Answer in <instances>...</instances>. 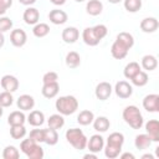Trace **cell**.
Instances as JSON below:
<instances>
[{
	"mask_svg": "<svg viewBox=\"0 0 159 159\" xmlns=\"http://www.w3.org/2000/svg\"><path fill=\"white\" fill-rule=\"evenodd\" d=\"M124 143V135L119 132H113L107 138V143L103 147L104 155L109 159H116L119 157L122 152V147Z\"/></svg>",
	"mask_w": 159,
	"mask_h": 159,
	"instance_id": "6da1fadb",
	"label": "cell"
},
{
	"mask_svg": "<svg viewBox=\"0 0 159 159\" xmlns=\"http://www.w3.org/2000/svg\"><path fill=\"white\" fill-rule=\"evenodd\" d=\"M55 107L62 116H71L78 109V101L75 96H61L56 99Z\"/></svg>",
	"mask_w": 159,
	"mask_h": 159,
	"instance_id": "7a4b0ae2",
	"label": "cell"
},
{
	"mask_svg": "<svg viewBox=\"0 0 159 159\" xmlns=\"http://www.w3.org/2000/svg\"><path fill=\"white\" fill-rule=\"evenodd\" d=\"M122 117L124 119V122L132 127L133 129H140L144 120H143V116L139 111V108L137 106H127L124 109H123V113H122Z\"/></svg>",
	"mask_w": 159,
	"mask_h": 159,
	"instance_id": "3957f363",
	"label": "cell"
},
{
	"mask_svg": "<svg viewBox=\"0 0 159 159\" xmlns=\"http://www.w3.org/2000/svg\"><path fill=\"white\" fill-rule=\"evenodd\" d=\"M66 140L77 150H83L87 147V137L80 128H70L65 133Z\"/></svg>",
	"mask_w": 159,
	"mask_h": 159,
	"instance_id": "277c9868",
	"label": "cell"
},
{
	"mask_svg": "<svg viewBox=\"0 0 159 159\" xmlns=\"http://www.w3.org/2000/svg\"><path fill=\"white\" fill-rule=\"evenodd\" d=\"M20 149L29 159H42L45 155L42 147L30 138L24 139L20 143Z\"/></svg>",
	"mask_w": 159,
	"mask_h": 159,
	"instance_id": "5b68a950",
	"label": "cell"
},
{
	"mask_svg": "<svg viewBox=\"0 0 159 159\" xmlns=\"http://www.w3.org/2000/svg\"><path fill=\"white\" fill-rule=\"evenodd\" d=\"M114 92L119 98H129L133 94V87L127 81H118L114 86Z\"/></svg>",
	"mask_w": 159,
	"mask_h": 159,
	"instance_id": "8992f818",
	"label": "cell"
},
{
	"mask_svg": "<svg viewBox=\"0 0 159 159\" xmlns=\"http://www.w3.org/2000/svg\"><path fill=\"white\" fill-rule=\"evenodd\" d=\"M143 107L145 111H148L150 113L158 112L159 111V94H157V93L147 94L143 98Z\"/></svg>",
	"mask_w": 159,
	"mask_h": 159,
	"instance_id": "52a82bcc",
	"label": "cell"
},
{
	"mask_svg": "<svg viewBox=\"0 0 159 159\" xmlns=\"http://www.w3.org/2000/svg\"><path fill=\"white\" fill-rule=\"evenodd\" d=\"M112 91H113V88H112L111 83L104 81V82H99V83L96 86L94 94H96V97H97L99 101H106V99H108V98L111 97Z\"/></svg>",
	"mask_w": 159,
	"mask_h": 159,
	"instance_id": "ba28073f",
	"label": "cell"
},
{
	"mask_svg": "<svg viewBox=\"0 0 159 159\" xmlns=\"http://www.w3.org/2000/svg\"><path fill=\"white\" fill-rule=\"evenodd\" d=\"M0 86L2 87L4 91L12 93V92L17 91V88H19V80L12 75H5L0 80Z\"/></svg>",
	"mask_w": 159,
	"mask_h": 159,
	"instance_id": "9c48e42d",
	"label": "cell"
},
{
	"mask_svg": "<svg viewBox=\"0 0 159 159\" xmlns=\"http://www.w3.org/2000/svg\"><path fill=\"white\" fill-rule=\"evenodd\" d=\"M104 147V139L101 134H93L89 139H87V148L92 153H99Z\"/></svg>",
	"mask_w": 159,
	"mask_h": 159,
	"instance_id": "30bf717a",
	"label": "cell"
},
{
	"mask_svg": "<svg viewBox=\"0 0 159 159\" xmlns=\"http://www.w3.org/2000/svg\"><path fill=\"white\" fill-rule=\"evenodd\" d=\"M27 41V35L21 29H15L10 34V42L15 47H22Z\"/></svg>",
	"mask_w": 159,
	"mask_h": 159,
	"instance_id": "8fae6325",
	"label": "cell"
},
{
	"mask_svg": "<svg viewBox=\"0 0 159 159\" xmlns=\"http://www.w3.org/2000/svg\"><path fill=\"white\" fill-rule=\"evenodd\" d=\"M61 37H62L63 42H66V43H75L80 37V31L75 26H68L62 30Z\"/></svg>",
	"mask_w": 159,
	"mask_h": 159,
	"instance_id": "7c38bea8",
	"label": "cell"
},
{
	"mask_svg": "<svg viewBox=\"0 0 159 159\" xmlns=\"http://www.w3.org/2000/svg\"><path fill=\"white\" fill-rule=\"evenodd\" d=\"M140 30L145 34H152V32H155L159 27V22L157 20V17H144L140 24Z\"/></svg>",
	"mask_w": 159,
	"mask_h": 159,
	"instance_id": "4fadbf2b",
	"label": "cell"
},
{
	"mask_svg": "<svg viewBox=\"0 0 159 159\" xmlns=\"http://www.w3.org/2000/svg\"><path fill=\"white\" fill-rule=\"evenodd\" d=\"M128 51H129V48L117 40L111 46V53L116 60H123L128 55Z\"/></svg>",
	"mask_w": 159,
	"mask_h": 159,
	"instance_id": "5bb4252c",
	"label": "cell"
},
{
	"mask_svg": "<svg viewBox=\"0 0 159 159\" xmlns=\"http://www.w3.org/2000/svg\"><path fill=\"white\" fill-rule=\"evenodd\" d=\"M22 19H24L25 24H27V25H36L39 22V20H40V11L36 7L29 6L24 11Z\"/></svg>",
	"mask_w": 159,
	"mask_h": 159,
	"instance_id": "9a60e30c",
	"label": "cell"
},
{
	"mask_svg": "<svg viewBox=\"0 0 159 159\" xmlns=\"http://www.w3.org/2000/svg\"><path fill=\"white\" fill-rule=\"evenodd\" d=\"M48 19L53 25H63L68 20V16L63 10L53 9L48 12Z\"/></svg>",
	"mask_w": 159,
	"mask_h": 159,
	"instance_id": "2e32d148",
	"label": "cell"
},
{
	"mask_svg": "<svg viewBox=\"0 0 159 159\" xmlns=\"http://www.w3.org/2000/svg\"><path fill=\"white\" fill-rule=\"evenodd\" d=\"M58 91H60L58 82H50V83H43L41 93L45 98L51 99V98H55L58 94Z\"/></svg>",
	"mask_w": 159,
	"mask_h": 159,
	"instance_id": "e0dca14e",
	"label": "cell"
},
{
	"mask_svg": "<svg viewBox=\"0 0 159 159\" xmlns=\"http://www.w3.org/2000/svg\"><path fill=\"white\" fill-rule=\"evenodd\" d=\"M147 134L153 142H159V122L157 119H150L145 123Z\"/></svg>",
	"mask_w": 159,
	"mask_h": 159,
	"instance_id": "ac0fdd59",
	"label": "cell"
},
{
	"mask_svg": "<svg viewBox=\"0 0 159 159\" xmlns=\"http://www.w3.org/2000/svg\"><path fill=\"white\" fill-rule=\"evenodd\" d=\"M16 104H17V108L21 109L22 112H24V111H30V109H32L34 106H35V99H34V97L30 96V94H21V96L17 98Z\"/></svg>",
	"mask_w": 159,
	"mask_h": 159,
	"instance_id": "d6986e66",
	"label": "cell"
},
{
	"mask_svg": "<svg viewBox=\"0 0 159 159\" xmlns=\"http://www.w3.org/2000/svg\"><path fill=\"white\" fill-rule=\"evenodd\" d=\"M82 40L86 45L88 46H97L101 40L96 36V34L93 32V29L92 27H86L83 31H82Z\"/></svg>",
	"mask_w": 159,
	"mask_h": 159,
	"instance_id": "ffe728a7",
	"label": "cell"
},
{
	"mask_svg": "<svg viewBox=\"0 0 159 159\" xmlns=\"http://www.w3.org/2000/svg\"><path fill=\"white\" fill-rule=\"evenodd\" d=\"M26 120L29 122L30 125L32 127H40L45 122V114L41 111H31L30 114L27 116Z\"/></svg>",
	"mask_w": 159,
	"mask_h": 159,
	"instance_id": "44dd1931",
	"label": "cell"
},
{
	"mask_svg": "<svg viewBox=\"0 0 159 159\" xmlns=\"http://www.w3.org/2000/svg\"><path fill=\"white\" fill-rule=\"evenodd\" d=\"M92 123H93V128H94L97 132H99V133L107 132V130L109 129V127H111L109 119H108L107 117H104V116H99V117L94 118Z\"/></svg>",
	"mask_w": 159,
	"mask_h": 159,
	"instance_id": "7402d4cb",
	"label": "cell"
},
{
	"mask_svg": "<svg viewBox=\"0 0 159 159\" xmlns=\"http://www.w3.org/2000/svg\"><path fill=\"white\" fill-rule=\"evenodd\" d=\"M103 10V4L99 0H88L86 5V11L91 16H98L102 14Z\"/></svg>",
	"mask_w": 159,
	"mask_h": 159,
	"instance_id": "603a6c76",
	"label": "cell"
},
{
	"mask_svg": "<svg viewBox=\"0 0 159 159\" xmlns=\"http://www.w3.org/2000/svg\"><path fill=\"white\" fill-rule=\"evenodd\" d=\"M26 122V117L22 111H14L7 117V123L10 125H22Z\"/></svg>",
	"mask_w": 159,
	"mask_h": 159,
	"instance_id": "cb8c5ba5",
	"label": "cell"
},
{
	"mask_svg": "<svg viewBox=\"0 0 159 159\" xmlns=\"http://www.w3.org/2000/svg\"><path fill=\"white\" fill-rule=\"evenodd\" d=\"M140 66L145 70V71H154L158 67V60L155 56L153 55H145L142 57L140 61Z\"/></svg>",
	"mask_w": 159,
	"mask_h": 159,
	"instance_id": "d4e9b609",
	"label": "cell"
},
{
	"mask_svg": "<svg viewBox=\"0 0 159 159\" xmlns=\"http://www.w3.org/2000/svg\"><path fill=\"white\" fill-rule=\"evenodd\" d=\"M152 143H153V140L150 139V137H149L147 133H144V134H138V135L135 137V139H134V145H135V148L139 149V150H143V149L149 148Z\"/></svg>",
	"mask_w": 159,
	"mask_h": 159,
	"instance_id": "484cf974",
	"label": "cell"
},
{
	"mask_svg": "<svg viewBox=\"0 0 159 159\" xmlns=\"http://www.w3.org/2000/svg\"><path fill=\"white\" fill-rule=\"evenodd\" d=\"M58 142V133L56 129L52 128H47L43 129V143H46L47 145H55Z\"/></svg>",
	"mask_w": 159,
	"mask_h": 159,
	"instance_id": "4316f807",
	"label": "cell"
},
{
	"mask_svg": "<svg viewBox=\"0 0 159 159\" xmlns=\"http://www.w3.org/2000/svg\"><path fill=\"white\" fill-rule=\"evenodd\" d=\"M65 62H66V66L68 68H77L81 65V57L76 51H70L66 55Z\"/></svg>",
	"mask_w": 159,
	"mask_h": 159,
	"instance_id": "83f0119b",
	"label": "cell"
},
{
	"mask_svg": "<svg viewBox=\"0 0 159 159\" xmlns=\"http://www.w3.org/2000/svg\"><path fill=\"white\" fill-rule=\"evenodd\" d=\"M94 119V114L92 111L89 109H84V111H81L80 114L77 116V122L78 124L81 125H89Z\"/></svg>",
	"mask_w": 159,
	"mask_h": 159,
	"instance_id": "f1b7e54d",
	"label": "cell"
},
{
	"mask_svg": "<svg viewBox=\"0 0 159 159\" xmlns=\"http://www.w3.org/2000/svg\"><path fill=\"white\" fill-rule=\"evenodd\" d=\"M47 124L50 128L52 129H61L63 125H65V119H63V116L57 113V114H52L50 116V118L47 119Z\"/></svg>",
	"mask_w": 159,
	"mask_h": 159,
	"instance_id": "f546056e",
	"label": "cell"
},
{
	"mask_svg": "<svg viewBox=\"0 0 159 159\" xmlns=\"http://www.w3.org/2000/svg\"><path fill=\"white\" fill-rule=\"evenodd\" d=\"M32 34L41 39V37H45L50 34V26L45 22H37L36 25H34V29H32Z\"/></svg>",
	"mask_w": 159,
	"mask_h": 159,
	"instance_id": "4dcf8cb0",
	"label": "cell"
},
{
	"mask_svg": "<svg viewBox=\"0 0 159 159\" xmlns=\"http://www.w3.org/2000/svg\"><path fill=\"white\" fill-rule=\"evenodd\" d=\"M130 81H132V83L134 84V86H137V87H143V86H145L147 83H148V81H149V77H148V73L145 72V71H139L137 75H134L132 78H130Z\"/></svg>",
	"mask_w": 159,
	"mask_h": 159,
	"instance_id": "1f68e13d",
	"label": "cell"
},
{
	"mask_svg": "<svg viewBox=\"0 0 159 159\" xmlns=\"http://www.w3.org/2000/svg\"><path fill=\"white\" fill-rule=\"evenodd\" d=\"M140 71V65L138 63V62H129L128 65H125V67H124V70H123V75H124V77L125 78H128V80H130L134 75H137L138 72Z\"/></svg>",
	"mask_w": 159,
	"mask_h": 159,
	"instance_id": "d6a6232c",
	"label": "cell"
},
{
	"mask_svg": "<svg viewBox=\"0 0 159 159\" xmlns=\"http://www.w3.org/2000/svg\"><path fill=\"white\" fill-rule=\"evenodd\" d=\"M116 40L119 41V42H122V43H123L124 46H127L128 48H132L133 45H134V37H133V35L129 34V32H119V34L117 35Z\"/></svg>",
	"mask_w": 159,
	"mask_h": 159,
	"instance_id": "836d02e7",
	"label": "cell"
},
{
	"mask_svg": "<svg viewBox=\"0 0 159 159\" xmlns=\"http://www.w3.org/2000/svg\"><path fill=\"white\" fill-rule=\"evenodd\" d=\"M10 135L12 139H22L26 135L25 125H10Z\"/></svg>",
	"mask_w": 159,
	"mask_h": 159,
	"instance_id": "e575fe53",
	"label": "cell"
},
{
	"mask_svg": "<svg viewBox=\"0 0 159 159\" xmlns=\"http://www.w3.org/2000/svg\"><path fill=\"white\" fill-rule=\"evenodd\" d=\"M20 153L16 147L14 145H6L2 150V158L4 159H19Z\"/></svg>",
	"mask_w": 159,
	"mask_h": 159,
	"instance_id": "d590c367",
	"label": "cell"
},
{
	"mask_svg": "<svg viewBox=\"0 0 159 159\" xmlns=\"http://www.w3.org/2000/svg\"><path fill=\"white\" fill-rule=\"evenodd\" d=\"M123 5L128 12H137L142 7V0H123Z\"/></svg>",
	"mask_w": 159,
	"mask_h": 159,
	"instance_id": "8d00e7d4",
	"label": "cell"
},
{
	"mask_svg": "<svg viewBox=\"0 0 159 159\" xmlns=\"http://www.w3.org/2000/svg\"><path fill=\"white\" fill-rule=\"evenodd\" d=\"M12 103H14V97H12V93L11 92L4 91V92L0 93V106L2 108L10 107Z\"/></svg>",
	"mask_w": 159,
	"mask_h": 159,
	"instance_id": "74e56055",
	"label": "cell"
},
{
	"mask_svg": "<svg viewBox=\"0 0 159 159\" xmlns=\"http://www.w3.org/2000/svg\"><path fill=\"white\" fill-rule=\"evenodd\" d=\"M92 29H93V32L96 34V36H97L99 40L104 39V37L107 36V34H108V29H107V26L103 25V24H98V25L93 26Z\"/></svg>",
	"mask_w": 159,
	"mask_h": 159,
	"instance_id": "f35d334b",
	"label": "cell"
},
{
	"mask_svg": "<svg viewBox=\"0 0 159 159\" xmlns=\"http://www.w3.org/2000/svg\"><path fill=\"white\" fill-rule=\"evenodd\" d=\"M12 27V20L7 16H0V32H6L11 30Z\"/></svg>",
	"mask_w": 159,
	"mask_h": 159,
	"instance_id": "ab89813d",
	"label": "cell"
},
{
	"mask_svg": "<svg viewBox=\"0 0 159 159\" xmlns=\"http://www.w3.org/2000/svg\"><path fill=\"white\" fill-rule=\"evenodd\" d=\"M30 139H32L34 142L36 143H42L43 142V129H32L30 132V135H29Z\"/></svg>",
	"mask_w": 159,
	"mask_h": 159,
	"instance_id": "60d3db41",
	"label": "cell"
},
{
	"mask_svg": "<svg viewBox=\"0 0 159 159\" xmlns=\"http://www.w3.org/2000/svg\"><path fill=\"white\" fill-rule=\"evenodd\" d=\"M57 80H58V75H57L56 72H53V71H48V72H46V73L43 75V77H42V82H43V83L57 82Z\"/></svg>",
	"mask_w": 159,
	"mask_h": 159,
	"instance_id": "b9f144b4",
	"label": "cell"
},
{
	"mask_svg": "<svg viewBox=\"0 0 159 159\" xmlns=\"http://www.w3.org/2000/svg\"><path fill=\"white\" fill-rule=\"evenodd\" d=\"M0 5L7 10L12 5V0H0Z\"/></svg>",
	"mask_w": 159,
	"mask_h": 159,
	"instance_id": "7bdbcfd3",
	"label": "cell"
},
{
	"mask_svg": "<svg viewBox=\"0 0 159 159\" xmlns=\"http://www.w3.org/2000/svg\"><path fill=\"white\" fill-rule=\"evenodd\" d=\"M19 2L22 4V5H25V6H31L32 4L36 2V0H19Z\"/></svg>",
	"mask_w": 159,
	"mask_h": 159,
	"instance_id": "ee69618b",
	"label": "cell"
},
{
	"mask_svg": "<svg viewBox=\"0 0 159 159\" xmlns=\"http://www.w3.org/2000/svg\"><path fill=\"white\" fill-rule=\"evenodd\" d=\"M119 158H120V159H127V158H129V159H134L135 157H134L132 153H123V154H119Z\"/></svg>",
	"mask_w": 159,
	"mask_h": 159,
	"instance_id": "f6af8a7d",
	"label": "cell"
},
{
	"mask_svg": "<svg viewBox=\"0 0 159 159\" xmlns=\"http://www.w3.org/2000/svg\"><path fill=\"white\" fill-rule=\"evenodd\" d=\"M83 158H84V159H97V154H96V153L89 152V153L84 154V155H83Z\"/></svg>",
	"mask_w": 159,
	"mask_h": 159,
	"instance_id": "bcb514c9",
	"label": "cell"
},
{
	"mask_svg": "<svg viewBox=\"0 0 159 159\" xmlns=\"http://www.w3.org/2000/svg\"><path fill=\"white\" fill-rule=\"evenodd\" d=\"M48 1H50V2H52L53 5H60V6H61V5H63V4L66 2V0H48Z\"/></svg>",
	"mask_w": 159,
	"mask_h": 159,
	"instance_id": "7dc6e473",
	"label": "cell"
},
{
	"mask_svg": "<svg viewBox=\"0 0 159 159\" xmlns=\"http://www.w3.org/2000/svg\"><path fill=\"white\" fill-rule=\"evenodd\" d=\"M4 43H5V37H4V34H2V32H0V48L4 46Z\"/></svg>",
	"mask_w": 159,
	"mask_h": 159,
	"instance_id": "c3c4849f",
	"label": "cell"
},
{
	"mask_svg": "<svg viewBox=\"0 0 159 159\" xmlns=\"http://www.w3.org/2000/svg\"><path fill=\"white\" fill-rule=\"evenodd\" d=\"M147 158L154 159V155H153V154H144V155H142V159H147Z\"/></svg>",
	"mask_w": 159,
	"mask_h": 159,
	"instance_id": "681fc988",
	"label": "cell"
},
{
	"mask_svg": "<svg viewBox=\"0 0 159 159\" xmlns=\"http://www.w3.org/2000/svg\"><path fill=\"white\" fill-rule=\"evenodd\" d=\"M5 12H6V9H5V7H2V6L0 5V16H2Z\"/></svg>",
	"mask_w": 159,
	"mask_h": 159,
	"instance_id": "f907efd6",
	"label": "cell"
},
{
	"mask_svg": "<svg viewBox=\"0 0 159 159\" xmlns=\"http://www.w3.org/2000/svg\"><path fill=\"white\" fill-rule=\"evenodd\" d=\"M111 4H118V2H120V1H123V0H108Z\"/></svg>",
	"mask_w": 159,
	"mask_h": 159,
	"instance_id": "816d5d0a",
	"label": "cell"
},
{
	"mask_svg": "<svg viewBox=\"0 0 159 159\" xmlns=\"http://www.w3.org/2000/svg\"><path fill=\"white\" fill-rule=\"evenodd\" d=\"M2 113H4V109H2V107L0 106V118H1V116H2Z\"/></svg>",
	"mask_w": 159,
	"mask_h": 159,
	"instance_id": "f5cc1de1",
	"label": "cell"
},
{
	"mask_svg": "<svg viewBox=\"0 0 159 159\" xmlns=\"http://www.w3.org/2000/svg\"><path fill=\"white\" fill-rule=\"evenodd\" d=\"M75 1H76V2H83L84 0H75Z\"/></svg>",
	"mask_w": 159,
	"mask_h": 159,
	"instance_id": "db71d44e",
	"label": "cell"
}]
</instances>
